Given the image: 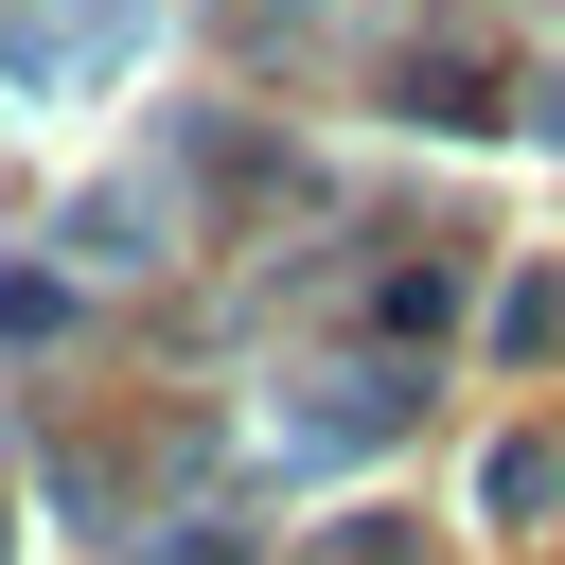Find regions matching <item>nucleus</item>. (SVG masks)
Wrapping results in <instances>:
<instances>
[{
    "instance_id": "nucleus-1",
    "label": "nucleus",
    "mask_w": 565,
    "mask_h": 565,
    "mask_svg": "<svg viewBox=\"0 0 565 565\" xmlns=\"http://www.w3.org/2000/svg\"><path fill=\"white\" fill-rule=\"evenodd\" d=\"M406 424V371H335V406L300 388V459H353V441H388Z\"/></svg>"
},
{
    "instance_id": "nucleus-2",
    "label": "nucleus",
    "mask_w": 565,
    "mask_h": 565,
    "mask_svg": "<svg viewBox=\"0 0 565 565\" xmlns=\"http://www.w3.org/2000/svg\"><path fill=\"white\" fill-rule=\"evenodd\" d=\"M512 353H565V282H512Z\"/></svg>"
},
{
    "instance_id": "nucleus-3",
    "label": "nucleus",
    "mask_w": 565,
    "mask_h": 565,
    "mask_svg": "<svg viewBox=\"0 0 565 565\" xmlns=\"http://www.w3.org/2000/svg\"><path fill=\"white\" fill-rule=\"evenodd\" d=\"M530 124H565V71H547V106H530Z\"/></svg>"
}]
</instances>
